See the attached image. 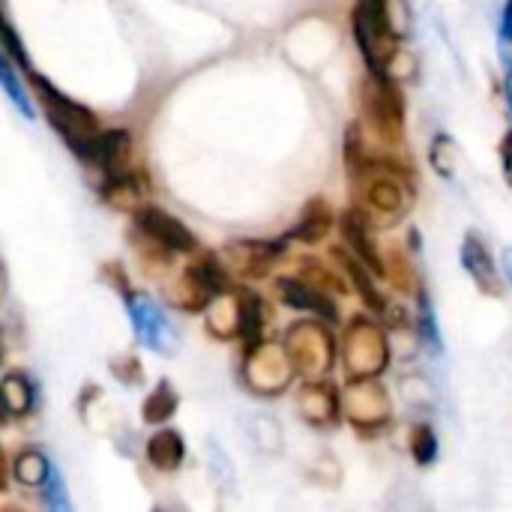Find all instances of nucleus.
<instances>
[{
    "label": "nucleus",
    "instance_id": "nucleus-1",
    "mask_svg": "<svg viewBox=\"0 0 512 512\" xmlns=\"http://www.w3.org/2000/svg\"><path fill=\"white\" fill-rule=\"evenodd\" d=\"M30 78H33V90H36V99H39L48 123L57 129V135L66 141V147L72 153L87 159L93 144H96V138H99V132H102L96 117H93V111H87L84 105H78L69 96H63L54 84H48L36 72H30Z\"/></svg>",
    "mask_w": 512,
    "mask_h": 512
},
{
    "label": "nucleus",
    "instance_id": "nucleus-2",
    "mask_svg": "<svg viewBox=\"0 0 512 512\" xmlns=\"http://www.w3.org/2000/svg\"><path fill=\"white\" fill-rule=\"evenodd\" d=\"M354 36L372 75H387V66L399 54V33L393 27L390 0H357Z\"/></svg>",
    "mask_w": 512,
    "mask_h": 512
},
{
    "label": "nucleus",
    "instance_id": "nucleus-3",
    "mask_svg": "<svg viewBox=\"0 0 512 512\" xmlns=\"http://www.w3.org/2000/svg\"><path fill=\"white\" fill-rule=\"evenodd\" d=\"M285 354L294 366L309 381H324L327 372L336 363V339L324 327V321H297L285 333Z\"/></svg>",
    "mask_w": 512,
    "mask_h": 512
},
{
    "label": "nucleus",
    "instance_id": "nucleus-4",
    "mask_svg": "<svg viewBox=\"0 0 512 512\" xmlns=\"http://www.w3.org/2000/svg\"><path fill=\"white\" fill-rule=\"evenodd\" d=\"M342 363L348 378H378L390 366L384 327L369 318H354L342 336Z\"/></svg>",
    "mask_w": 512,
    "mask_h": 512
},
{
    "label": "nucleus",
    "instance_id": "nucleus-5",
    "mask_svg": "<svg viewBox=\"0 0 512 512\" xmlns=\"http://www.w3.org/2000/svg\"><path fill=\"white\" fill-rule=\"evenodd\" d=\"M294 381V366L285 354L282 345L273 342H258L246 348L243 360V384L258 393V396H279L291 387Z\"/></svg>",
    "mask_w": 512,
    "mask_h": 512
},
{
    "label": "nucleus",
    "instance_id": "nucleus-6",
    "mask_svg": "<svg viewBox=\"0 0 512 512\" xmlns=\"http://www.w3.org/2000/svg\"><path fill=\"white\" fill-rule=\"evenodd\" d=\"M342 411L360 432H378L390 423L393 402L378 378H348L342 393Z\"/></svg>",
    "mask_w": 512,
    "mask_h": 512
},
{
    "label": "nucleus",
    "instance_id": "nucleus-7",
    "mask_svg": "<svg viewBox=\"0 0 512 512\" xmlns=\"http://www.w3.org/2000/svg\"><path fill=\"white\" fill-rule=\"evenodd\" d=\"M225 291H228L225 267L213 255H204L201 261H195L192 267L183 270L180 285L174 291V303L186 312H198V309L210 306Z\"/></svg>",
    "mask_w": 512,
    "mask_h": 512
},
{
    "label": "nucleus",
    "instance_id": "nucleus-8",
    "mask_svg": "<svg viewBox=\"0 0 512 512\" xmlns=\"http://www.w3.org/2000/svg\"><path fill=\"white\" fill-rule=\"evenodd\" d=\"M129 306V318H132V330L138 336V342L156 354H174L177 351V333L174 327L165 321L162 309L147 297V294H129L126 297Z\"/></svg>",
    "mask_w": 512,
    "mask_h": 512
},
{
    "label": "nucleus",
    "instance_id": "nucleus-9",
    "mask_svg": "<svg viewBox=\"0 0 512 512\" xmlns=\"http://www.w3.org/2000/svg\"><path fill=\"white\" fill-rule=\"evenodd\" d=\"M363 105L375 120L378 132H384L387 138H399L405 120V99L390 75H369L363 87Z\"/></svg>",
    "mask_w": 512,
    "mask_h": 512
},
{
    "label": "nucleus",
    "instance_id": "nucleus-10",
    "mask_svg": "<svg viewBox=\"0 0 512 512\" xmlns=\"http://www.w3.org/2000/svg\"><path fill=\"white\" fill-rule=\"evenodd\" d=\"M135 225L147 240H153L165 252H195L198 249L195 234L180 219H174L171 213H165L159 207H138Z\"/></svg>",
    "mask_w": 512,
    "mask_h": 512
},
{
    "label": "nucleus",
    "instance_id": "nucleus-11",
    "mask_svg": "<svg viewBox=\"0 0 512 512\" xmlns=\"http://www.w3.org/2000/svg\"><path fill=\"white\" fill-rule=\"evenodd\" d=\"M375 168V165H372ZM363 174H369V183H366V201L375 213L387 216V219H399L411 201V189L399 180V174L393 171H378L375 174L366 168ZM360 177V174H357Z\"/></svg>",
    "mask_w": 512,
    "mask_h": 512
},
{
    "label": "nucleus",
    "instance_id": "nucleus-12",
    "mask_svg": "<svg viewBox=\"0 0 512 512\" xmlns=\"http://www.w3.org/2000/svg\"><path fill=\"white\" fill-rule=\"evenodd\" d=\"M297 411L309 426H336L342 417V396L327 381H309L297 396Z\"/></svg>",
    "mask_w": 512,
    "mask_h": 512
},
{
    "label": "nucleus",
    "instance_id": "nucleus-13",
    "mask_svg": "<svg viewBox=\"0 0 512 512\" xmlns=\"http://www.w3.org/2000/svg\"><path fill=\"white\" fill-rule=\"evenodd\" d=\"M342 237L348 243V252L366 267L372 270V276H384V258L375 246V237H372V222L366 213L360 210H345L342 216Z\"/></svg>",
    "mask_w": 512,
    "mask_h": 512
},
{
    "label": "nucleus",
    "instance_id": "nucleus-14",
    "mask_svg": "<svg viewBox=\"0 0 512 512\" xmlns=\"http://www.w3.org/2000/svg\"><path fill=\"white\" fill-rule=\"evenodd\" d=\"M462 267L468 270V276L474 279V285L489 294V297H501L504 285H501V273L495 267V258L489 252V246L483 243L480 234H468L462 243Z\"/></svg>",
    "mask_w": 512,
    "mask_h": 512
},
{
    "label": "nucleus",
    "instance_id": "nucleus-15",
    "mask_svg": "<svg viewBox=\"0 0 512 512\" xmlns=\"http://www.w3.org/2000/svg\"><path fill=\"white\" fill-rule=\"evenodd\" d=\"M129 153H132V138H129V132H126V129H105V132H99V138H96V144H93L87 162L99 165L102 174H105L108 180H117V177L126 174Z\"/></svg>",
    "mask_w": 512,
    "mask_h": 512
},
{
    "label": "nucleus",
    "instance_id": "nucleus-16",
    "mask_svg": "<svg viewBox=\"0 0 512 512\" xmlns=\"http://www.w3.org/2000/svg\"><path fill=\"white\" fill-rule=\"evenodd\" d=\"M276 291H279V300L297 312H312L318 321H336L339 318V309L333 303V297L321 294L318 288L306 285L303 279H279L276 282Z\"/></svg>",
    "mask_w": 512,
    "mask_h": 512
},
{
    "label": "nucleus",
    "instance_id": "nucleus-17",
    "mask_svg": "<svg viewBox=\"0 0 512 512\" xmlns=\"http://www.w3.org/2000/svg\"><path fill=\"white\" fill-rule=\"evenodd\" d=\"M234 255V264L246 276H264L273 261L282 255V243H264V240H249V243H234L228 249Z\"/></svg>",
    "mask_w": 512,
    "mask_h": 512
},
{
    "label": "nucleus",
    "instance_id": "nucleus-18",
    "mask_svg": "<svg viewBox=\"0 0 512 512\" xmlns=\"http://www.w3.org/2000/svg\"><path fill=\"white\" fill-rule=\"evenodd\" d=\"M144 453H147V462H150L156 471L171 474V471H177V468L183 465V459H186V444H183L180 432L162 429V432H156V435L147 441Z\"/></svg>",
    "mask_w": 512,
    "mask_h": 512
},
{
    "label": "nucleus",
    "instance_id": "nucleus-19",
    "mask_svg": "<svg viewBox=\"0 0 512 512\" xmlns=\"http://www.w3.org/2000/svg\"><path fill=\"white\" fill-rule=\"evenodd\" d=\"M336 258H339V264H342V270H345V276H348V282L354 285V291L363 297V303L372 309V312H384V306H387V297L378 291V285H375V279H372V270H366L351 252H336Z\"/></svg>",
    "mask_w": 512,
    "mask_h": 512
},
{
    "label": "nucleus",
    "instance_id": "nucleus-20",
    "mask_svg": "<svg viewBox=\"0 0 512 512\" xmlns=\"http://www.w3.org/2000/svg\"><path fill=\"white\" fill-rule=\"evenodd\" d=\"M264 303L258 294L252 291H237V336L249 345L261 342V330H264Z\"/></svg>",
    "mask_w": 512,
    "mask_h": 512
},
{
    "label": "nucleus",
    "instance_id": "nucleus-21",
    "mask_svg": "<svg viewBox=\"0 0 512 512\" xmlns=\"http://www.w3.org/2000/svg\"><path fill=\"white\" fill-rule=\"evenodd\" d=\"M333 228V213L327 207V201L315 198L309 201V207L303 210L300 222L294 225V231L288 234L291 240H303V243H318L327 237V231Z\"/></svg>",
    "mask_w": 512,
    "mask_h": 512
},
{
    "label": "nucleus",
    "instance_id": "nucleus-22",
    "mask_svg": "<svg viewBox=\"0 0 512 512\" xmlns=\"http://www.w3.org/2000/svg\"><path fill=\"white\" fill-rule=\"evenodd\" d=\"M177 405H180V399H177L174 387H171L168 381H159V384L153 387V393L144 399L141 417H144V423H165V420L174 417Z\"/></svg>",
    "mask_w": 512,
    "mask_h": 512
},
{
    "label": "nucleus",
    "instance_id": "nucleus-23",
    "mask_svg": "<svg viewBox=\"0 0 512 512\" xmlns=\"http://www.w3.org/2000/svg\"><path fill=\"white\" fill-rule=\"evenodd\" d=\"M210 333L219 339H234L237 336V294H219L210 303Z\"/></svg>",
    "mask_w": 512,
    "mask_h": 512
},
{
    "label": "nucleus",
    "instance_id": "nucleus-24",
    "mask_svg": "<svg viewBox=\"0 0 512 512\" xmlns=\"http://www.w3.org/2000/svg\"><path fill=\"white\" fill-rule=\"evenodd\" d=\"M48 471H51V462L39 453V450H24L18 453L15 465H12V474L21 486H30V489H42V483L48 480Z\"/></svg>",
    "mask_w": 512,
    "mask_h": 512
},
{
    "label": "nucleus",
    "instance_id": "nucleus-25",
    "mask_svg": "<svg viewBox=\"0 0 512 512\" xmlns=\"http://www.w3.org/2000/svg\"><path fill=\"white\" fill-rule=\"evenodd\" d=\"M0 393H3V399H6V405H9V411H12V417H21V414H27L30 408H33V387H30V381L24 378V375H6L3 381H0Z\"/></svg>",
    "mask_w": 512,
    "mask_h": 512
},
{
    "label": "nucleus",
    "instance_id": "nucleus-26",
    "mask_svg": "<svg viewBox=\"0 0 512 512\" xmlns=\"http://www.w3.org/2000/svg\"><path fill=\"white\" fill-rule=\"evenodd\" d=\"M297 279H303L306 285L318 288V291H321V294H327V297H333V294L345 291V282H342L333 270H327L324 264H318V261H312V258H306V261H303V267H300V276H297Z\"/></svg>",
    "mask_w": 512,
    "mask_h": 512
},
{
    "label": "nucleus",
    "instance_id": "nucleus-27",
    "mask_svg": "<svg viewBox=\"0 0 512 512\" xmlns=\"http://www.w3.org/2000/svg\"><path fill=\"white\" fill-rule=\"evenodd\" d=\"M411 456L423 468H429L438 459V435L429 423H417L411 429Z\"/></svg>",
    "mask_w": 512,
    "mask_h": 512
},
{
    "label": "nucleus",
    "instance_id": "nucleus-28",
    "mask_svg": "<svg viewBox=\"0 0 512 512\" xmlns=\"http://www.w3.org/2000/svg\"><path fill=\"white\" fill-rule=\"evenodd\" d=\"M417 336L420 342H426L429 351H441V339H438V324H435V312L432 303L426 300V294H420V315H417Z\"/></svg>",
    "mask_w": 512,
    "mask_h": 512
},
{
    "label": "nucleus",
    "instance_id": "nucleus-29",
    "mask_svg": "<svg viewBox=\"0 0 512 512\" xmlns=\"http://www.w3.org/2000/svg\"><path fill=\"white\" fill-rule=\"evenodd\" d=\"M0 84H3V90L9 93V99L15 102V108L24 114V117H30L33 111H30V102L24 99V93H21V84H18V78L12 75V69H9V60H6V51L0 48Z\"/></svg>",
    "mask_w": 512,
    "mask_h": 512
},
{
    "label": "nucleus",
    "instance_id": "nucleus-30",
    "mask_svg": "<svg viewBox=\"0 0 512 512\" xmlns=\"http://www.w3.org/2000/svg\"><path fill=\"white\" fill-rule=\"evenodd\" d=\"M0 48H3L6 54H12V57L24 66V72H33V66H30V60H27V54H24V45H21V39H18L15 27L6 21V15H3V12H0Z\"/></svg>",
    "mask_w": 512,
    "mask_h": 512
},
{
    "label": "nucleus",
    "instance_id": "nucleus-31",
    "mask_svg": "<svg viewBox=\"0 0 512 512\" xmlns=\"http://www.w3.org/2000/svg\"><path fill=\"white\" fill-rule=\"evenodd\" d=\"M432 165L441 177H453V141L447 135H438L432 144Z\"/></svg>",
    "mask_w": 512,
    "mask_h": 512
},
{
    "label": "nucleus",
    "instance_id": "nucleus-32",
    "mask_svg": "<svg viewBox=\"0 0 512 512\" xmlns=\"http://www.w3.org/2000/svg\"><path fill=\"white\" fill-rule=\"evenodd\" d=\"M498 54L507 63V69H512V0H507L504 15H501V30H498Z\"/></svg>",
    "mask_w": 512,
    "mask_h": 512
},
{
    "label": "nucleus",
    "instance_id": "nucleus-33",
    "mask_svg": "<svg viewBox=\"0 0 512 512\" xmlns=\"http://www.w3.org/2000/svg\"><path fill=\"white\" fill-rule=\"evenodd\" d=\"M207 450H210V462H213V465H210V468H213V477H216V480H222V483L231 489V486H234V471H231V465H228L225 453H222L216 444H207Z\"/></svg>",
    "mask_w": 512,
    "mask_h": 512
},
{
    "label": "nucleus",
    "instance_id": "nucleus-34",
    "mask_svg": "<svg viewBox=\"0 0 512 512\" xmlns=\"http://www.w3.org/2000/svg\"><path fill=\"white\" fill-rule=\"evenodd\" d=\"M501 168H504V180H507V186L512 189V132L504 135V141H501Z\"/></svg>",
    "mask_w": 512,
    "mask_h": 512
},
{
    "label": "nucleus",
    "instance_id": "nucleus-35",
    "mask_svg": "<svg viewBox=\"0 0 512 512\" xmlns=\"http://www.w3.org/2000/svg\"><path fill=\"white\" fill-rule=\"evenodd\" d=\"M6 486H9V465H6V456L0 447V492H6Z\"/></svg>",
    "mask_w": 512,
    "mask_h": 512
},
{
    "label": "nucleus",
    "instance_id": "nucleus-36",
    "mask_svg": "<svg viewBox=\"0 0 512 512\" xmlns=\"http://www.w3.org/2000/svg\"><path fill=\"white\" fill-rule=\"evenodd\" d=\"M12 417V411H9V405H6V399H3V393H0V423H6Z\"/></svg>",
    "mask_w": 512,
    "mask_h": 512
},
{
    "label": "nucleus",
    "instance_id": "nucleus-37",
    "mask_svg": "<svg viewBox=\"0 0 512 512\" xmlns=\"http://www.w3.org/2000/svg\"><path fill=\"white\" fill-rule=\"evenodd\" d=\"M504 273H507V279L512 282V246L504 252Z\"/></svg>",
    "mask_w": 512,
    "mask_h": 512
},
{
    "label": "nucleus",
    "instance_id": "nucleus-38",
    "mask_svg": "<svg viewBox=\"0 0 512 512\" xmlns=\"http://www.w3.org/2000/svg\"><path fill=\"white\" fill-rule=\"evenodd\" d=\"M504 90H507V102H510V111H512V69H507V81H504Z\"/></svg>",
    "mask_w": 512,
    "mask_h": 512
},
{
    "label": "nucleus",
    "instance_id": "nucleus-39",
    "mask_svg": "<svg viewBox=\"0 0 512 512\" xmlns=\"http://www.w3.org/2000/svg\"><path fill=\"white\" fill-rule=\"evenodd\" d=\"M0 357H3V351H0Z\"/></svg>",
    "mask_w": 512,
    "mask_h": 512
}]
</instances>
